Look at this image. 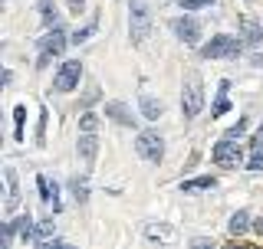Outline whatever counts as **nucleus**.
Returning <instances> with one entry per match:
<instances>
[{
    "instance_id": "9b49d317",
    "label": "nucleus",
    "mask_w": 263,
    "mask_h": 249,
    "mask_svg": "<svg viewBox=\"0 0 263 249\" xmlns=\"http://www.w3.org/2000/svg\"><path fill=\"white\" fill-rule=\"evenodd\" d=\"M105 118H112V121H119V125H125V128H132L138 118L132 115V109L125 102H105Z\"/></svg>"
},
{
    "instance_id": "4be33fe9",
    "label": "nucleus",
    "mask_w": 263,
    "mask_h": 249,
    "mask_svg": "<svg viewBox=\"0 0 263 249\" xmlns=\"http://www.w3.org/2000/svg\"><path fill=\"white\" fill-rule=\"evenodd\" d=\"M23 121H27V109L16 105V109H13V138L16 141H23Z\"/></svg>"
},
{
    "instance_id": "aec40b11",
    "label": "nucleus",
    "mask_w": 263,
    "mask_h": 249,
    "mask_svg": "<svg viewBox=\"0 0 263 249\" xmlns=\"http://www.w3.org/2000/svg\"><path fill=\"white\" fill-rule=\"evenodd\" d=\"M247 171H263V144L250 141V157H247Z\"/></svg>"
},
{
    "instance_id": "423d86ee",
    "label": "nucleus",
    "mask_w": 263,
    "mask_h": 249,
    "mask_svg": "<svg viewBox=\"0 0 263 249\" xmlns=\"http://www.w3.org/2000/svg\"><path fill=\"white\" fill-rule=\"evenodd\" d=\"M79 76H82V63L79 59H66L53 76V89L56 92H72L79 86Z\"/></svg>"
},
{
    "instance_id": "7c9ffc66",
    "label": "nucleus",
    "mask_w": 263,
    "mask_h": 249,
    "mask_svg": "<svg viewBox=\"0 0 263 249\" xmlns=\"http://www.w3.org/2000/svg\"><path fill=\"white\" fill-rule=\"evenodd\" d=\"M253 141H257V144H263V125H260V131H257V138H253Z\"/></svg>"
},
{
    "instance_id": "c756f323",
    "label": "nucleus",
    "mask_w": 263,
    "mask_h": 249,
    "mask_svg": "<svg viewBox=\"0 0 263 249\" xmlns=\"http://www.w3.org/2000/svg\"><path fill=\"white\" fill-rule=\"evenodd\" d=\"M253 230H257V233H260V236H263V217H260V220H257V223H253Z\"/></svg>"
},
{
    "instance_id": "6e6552de",
    "label": "nucleus",
    "mask_w": 263,
    "mask_h": 249,
    "mask_svg": "<svg viewBox=\"0 0 263 249\" xmlns=\"http://www.w3.org/2000/svg\"><path fill=\"white\" fill-rule=\"evenodd\" d=\"M16 233H20L23 239H33V236H36V226H33V217H30V213H20L16 220H10V223L4 226V249L13 243Z\"/></svg>"
},
{
    "instance_id": "f3484780",
    "label": "nucleus",
    "mask_w": 263,
    "mask_h": 249,
    "mask_svg": "<svg viewBox=\"0 0 263 249\" xmlns=\"http://www.w3.org/2000/svg\"><path fill=\"white\" fill-rule=\"evenodd\" d=\"M40 20H43V27H56V20H60V13H56V0H40Z\"/></svg>"
},
{
    "instance_id": "a878e982",
    "label": "nucleus",
    "mask_w": 263,
    "mask_h": 249,
    "mask_svg": "<svg viewBox=\"0 0 263 249\" xmlns=\"http://www.w3.org/2000/svg\"><path fill=\"white\" fill-rule=\"evenodd\" d=\"M145 233H148V239H171V236H175L171 230H161V226H148Z\"/></svg>"
},
{
    "instance_id": "7ed1b4c3",
    "label": "nucleus",
    "mask_w": 263,
    "mask_h": 249,
    "mask_svg": "<svg viewBox=\"0 0 263 249\" xmlns=\"http://www.w3.org/2000/svg\"><path fill=\"white\" fill-rule=\"evenodd\" d=\"M243 43L237 36H230V33H217V36H211V43L201 46V56L204 59H220V56H234L240 53Z\"/></svg>"
},
{
    "instance_id": "412c9836",
    "label": "nucleus",
    "mask_w": 263,
    "mask_h": 249,
    "mask_svg": "<svg viewBox=\"0 0 263 249\" xmlns=\"http://www.w3.org/2000/svg\"><path fill=\"white\" fill-rule=\"evenodd\" d=\"M214 184H217L214 177H194V180H184L181 190H184V194H191V190H211Z\"/></svg>"
},
{
    "instance_id": "bb28decb",
    "label": "nucleus",
    "mask_w": 263,
    "mask_h": 249,
    "mask_svg": "<svg viewBox=\"0 0 263 249\" xmlns=\"http://www.w3.org/2000/svg\"><path fill=\"white\" fill-rule=\"evenodd\" d=\"M181 7H184V10H201V7H211L214 0H178Z\"/></svg>"
},
{
    "instance_id": "ddd939ff",
    "label": "nucleus",
    "mask_w": 263,
    "mask_h": 249,
    "mask_svg": "<svg viewBox=\"0 0 263 249\" xmlns=\"http://www.w3.org/2000/svg\"><path fill=\"white\" fill-rule=\"evenodd\" d=\"M4 177H7V213H13L16 206H20V187H16V171L13 168H7L4 171Z\"/></svg>"
},
{
    "instance_id": "cd10ccee",
    "label": "nucleus",
    "mask_w": 263,
    "mask_h": 249,
    "mask_svg": "<svg viewBox=\"0 0 263 249\" xmlns=\"http://www.w3.org/2000/svg\"><path fill=\"white\" fill-rule=\"evenodd\" d=\"M243 135H247V121H237V125H234V128H230V131H227V138H237V141H240Z\"/></svg>"
},
{
    "instance_id": "a211bd4d",
    "label": "nucleus",
    "mask_w": 263,
    "mask_h": 249,
    "mask_svg": "<svg viewBox=\"0 0 263 249\" xmlns=\"http://www.w3.org/2000/svg\"><path fill=\"white\" fill-rule=\"evenodd\" d=\"M263 43V30L253 20H243V46H260Z\"/></svg>"
},
{
    "instance_id": "f03ea898",
    "label": "nucleus",
    "mask_w": 263,
    "mask_h": 249,
    "mask_svg": "<svg viewBox=\"0 0 263 249\" xmlns=\"http://www.w3.org/2000/svg\"><path fill=\"white\" fill-rule=\"evenodd\" d=\"M204 109V86H201V76H187L184 79V89H181V112L184 118H197Z\"/></svg>"
},
{
    "instance_id": "c85d7f7f",
    "label": "nucleus",
    "mask_w": 263,
    "mask_h": 249,
    "mask_svg": "<svg viewBox=\"0 0 263 249\" xmlns=\"http://www.w3.org/2000/svg\"><path fill=\"white\" fill-rule=\"evenodd\" d=\"M82 4H86V0H69V7H72V10H76V13L82 10Z\"/></svg>"
},
{
    "instance_id": "0eeeda50",
    "label": "nucleus",
    "mask_w": 263,
    "mask_h": 249,
    "mask_svg": "<svg viewBox=\"0 0 263 249\" xmlns=\"http://www.w3.org/2000/svg\"><path fill=\"white\" fill-rule=\"evenodd\" d=\"M135 151L145 157V161H152V164H161V157H164V138L158 135V131H142L138 135V144H135Z\"/></svg>"
},
{
    "instance_id": "2eb2a0df",
    "label": "nucleus",
    "mask_w": 263,
    "mask_h": 249,
    "mask_svg": "<svg viewBox=\"0 0 263 249\" xmlns=\"http://www.w3.org/2000/svg\"><path fill=\"white\" fill-rule=\"evenodd\" d=\"M247 230H250V213H247V210H237L234 217H230V223H227V233L230 236H243Z\"/></svg>"
},
{
    "instance_id": "5701e85b",
    "label": "nucleus",
    "mask_w": 263,
    "mask_h": 249,
    "mask_svg": "<svg viewBox=\"0 0 263 249\" xmlns=\"http://www.w3.org/2000/svg\"><path fill=\"white\" fill-rule=\"evenodd\" d=\"M96 30H99V20L86 23V27H82V30H76V33H72V43H86L89 36H96Z\"/></svg>"
},
{
    "instance_id": "6ab92c4d",
    "label": "nucleus",
    "mask_w": 263,
    "mask_h": 249,
    "mask_svg": "<svg viewBox=\"0 0 263 249\" xmlns=\"http://www.w3.org/2000/svg\"><path fill=\"white\" fill-rule=\"evenodd\" d=\"M230 109V98H227V82H220V92H217V102H214V109H211V118H220Z\"/></svg>"
},
{
    "instance_id": "1a4fd4ad",
    "label": "nucleus",
    "mask_w": 263,
    "mask_h": 249,
    "mask_svg": "<svg viewBox=\"0 0 263 249\" xmlns=\"http://www.w3.org/2000/svg\"><path fill=\"white\" fill-rule=\"evenodd\" d=\"M171 30L178 33V39L184 46H197V39H201V23H197L194 16H178V20L171 23Z\"/></svg>"
},
{
    "instance_id": "4468645a",
    "label": "nucleus",
    "mask_w": 263,
    "mask_h": 249,
    "mask_svg": "<svg viewBox=\"0 0 263 249\" xmlns=\"http://www.w3.org/2000/svg\"><path fill=\"white\" fill-rule=\"evenodd\" d=\"M138 109H142V118H148V121H155V118H161L164 105L158 102V98H152V95H142V98H138Z\"/></svg>"
},
{
    "instance_id": "b1692460",
    "label": "nucleus",
    "mask_w": 263,
    "mask_h": 249,
    "mask_svg": "<svg viewBox=\"0 0 263 249\" xmlns=\"http://www.w3.org/2000/svg\"><path fill=\"white\" fill-rule=\"evenodd\" d=\"M79 131H99V115H96V112H82Z\"/></svg>"
},
{
    "instance_id": "dca6fc26",
    "label": "nucleus",
    "mask_w": 263,
    "mask_h": 249,
    "mask_svg": "<svg viewBox=\"0 0 263 249\" xmlns=\"http://www.w3.org/2000/svg\"><path fill=\"white\" fill-rule=\"evenodd\" d=\"M69 190H72V197H76V203H86L89 200V177H86V174L72 177L69 180Z\"/></svg>"
},
{
    "instance_id": "20e7f679",
    "label": "nucleus",
    "mask_w": 263,
    "mask_h": 249,
    "mask_svg": "<svg viewBox=\"0 0 263 249\" xmlns=\"http://www.w3.org/2000/svg\"><path fill=\"white\" fill-rule=\"evenodd\" d=\"M66 43H72V39H66V33H63L60 27H49L46 36L40 39V69H43L49 59H56V56L66 49Z\"/></svg>"
},
{
    "instance_id": "9d476101",
    "label": "nucleus",
    "mask_w": 263,
    "mask_h": 249,
    "mask_svg": "<svg viewBox=\"0 0 263 249\" xmlns=\"http://www.w3.org/2000/svg\"><path fill=\"white\" fill-rule=\"evenodd\" d=\"M76 151H79L82 161H86V168H92V161H96V154H99V138H96V131H79Z\"/></svg>"
},
{
    "instance_id": "f257e3e1",
    "label": "nucleus",
    "mask_w": 263,
    "mask_h": 249,
    "mask_svg": "<svg viewBox=\"0 0 263 249\" xmlns=\"http://www.w3.org/2000/svg\"><path fill=\"white\" fill-rule=\"evenodd\" d=\"M128 33L132 43H145L152 33V13H148L145 0H128Z\"/></svg>"
},
{
    "instance_id": "393cba45",
    "label": "nucleus",
    "mask_w": 263,
    "mask_h": 249,
    "mask_svg": "<svg viewBox=\"0 0 263 249\" xmlns=\"http://www.w3.org/2000/svg\"><path fill=\"white\" fill-rule=\"evenodd\" d=\"M53 230H56L53 217H49V220H40V223H36V239H43V243H46V239L53 236Z\"/></svg>"
},
{
    "instance_id": "39448f33",
    "label": "nucleus",
    "mask_w": 263,
    "mask_h": 249,
    "mask_svg": "<svg viewBox=\"0 0 263 249\" xmlns=\"http://www.w3.org/2000/svg\"><path fill=\"white\" fill-rule=\"evenodd\" d=\"M211 157H214L217 168H240L243 164V151H240V144H234V138H220L214 144Z\"/></svg>"
},
{
    "instance_id": "f8f14e48",
    "label": "nucleus",
    "mask_w": 263,
    "mask_h": 249,
    "mask_svg": "<svg viewBox=\"0 0 263 249\" xmlns=\"http://www.w3.org/2000/svg\"><path fill=\"white\" fill-rule=\"evenodd\" d=\"M36 190H40V197H43L46 203H53V213H60V210H63V203H60V187L49 184L46 174H40V177H36Z\"/></svg>"
}]
</instances>
